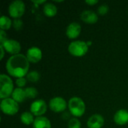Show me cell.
Segmentation results:
<instances>
[{
	"label": "cell",
	"mask_w": 128,
	"mask_h": 128,
	"mask_svg": "<svg viewBox=\"0 0 128 128\" xmlns=\"http://www.w3.org/2000/svg\"><path fill=\"white\" fill-rule=\"evenodd\" d=\"M26 10V4L22 0H14L9 4L8 13L10 16L14 19L21 17Z\"/></svg>",
	"instance_id": "cell-6"
},
{
	"label": "cell",
	"mask_w": 128,
	"mask_h": 128,
	"mask_svg": "<svg viewBox=\"0 0 128 128\" xmlns=\"http://www.w3.org/2000/svg\"><path fill=\"white\" fill-rule=\"evenodd\" d=\"M80 18L84 22L88 23V24H94L97 22L98 20V14L94 11L91 10H83L81 13Z\"/></svg>",
	"instance_id": "cell-13"
},
{
	"label": "cell",
	"mask_w": 128,
	"mask_h": 128,
	"mask_svg": "<svg viewBox=\"0 0 128 128\" xmlns=\"http://www.w3.org/2000/svg\"><path fill=\"white\" fill-rule=\"evenodd\" d=\"M88 50V45L84 40H74L68 46V52L70 55L76 57H82L85 56Z\"/></svg>",
	"instance_id": "cell-4"
},
{
	"label": "cell",
	"mask_w": 128,
	"mask_h": 128,
	"mask_svg": "<svg viewBox=\"0 0 128 128\" xmlns=\"http://www.w3.org/2000/svg\"><path fill=\"white\" fill-rule=\"evenodd\" d=\"M109 11V6L106 4H103L100 5L98 8V13L100 15H105Z\"/></svg>",
	"instance_id": "cell-23"
},
{
	"label": "cell",
	"mask_w": 128,
	"mask_h": 128,
	"mask_svg": "<svg viewBox=\"0 0 128 128\" xmlns=\"http://www.w3.org/2000/svg\"><path fill=\"white\" fill-rule=\"evenodd\" d=\"M40 74L37 70H32L27 74L26 79L28 81L32 82H36L40 80Z\"/></svg>",
	"instance_id": "cell-20"
},
{
	"label": "cell",
	"mask_w": 128,
	"mask_h": 128,
	"mask_svg": "<svg viewBox=\"0 0 128 128\" xmlns=\"http://www.w3.org/2000/svg\"><path fill=\"white\" fill-rule=\"evenodd\" d=\"M26 82H27V79L25 77H20V78H16V84L18 88L24 87L26 85Z\"/></svg>",
	"instance_id": "cell-25"
},
{
	"label": "cell",
	"mask_w": 128,
	"mask_h": 128,
	"mask_svg": "<svg viewBox=\"0 0 128 128\" xmlns=\"http://www.w3.org/2000/svg\"><path fill=\"white\" fill-rule=\"evenodd\" d=\"M14 84L12 79L6 75L1 74L0 76V98L2 100L8 98L12 95L14 92Z\"/></svg>",
	"instance_id": "cell-3"
},
{
	"label": "cell",
	"mask_w": 128,
	"mask_h": 128,
	"mask_svg": "<svg viewBox=\"0 0 128 128\" xmlns=\"http://www.w3.org/2000/svg\"><path fill=\"white\" fill-rule=\"evenodd\" d=\"M12 26V21L11 20L4 15H2L0 17V28L2 30H8Z\"/></svg>",
	"instance_id": "cell-19"
},
{
	"label": "cell",
	"mask_w": 128,
	"mask_h": 128,
	"mask_svg": "<svg viewBox=\"0 0 128 128\" xmlns=\"http://www.w3.org/2000/svg\"><path fill=\"white\" fill-rule=\"evenodd\" d=\"M6 36H7L6 32L3 30H1V32H0V44H2L7 40Z\"/></svg>",
	"instance_id": "cell-26"
},
{
	"label": "cell",
	"mask_w": 128,
	"mask_h": 128,
	"mask_svg": "<svg viewBox=\"0 0 128 128\" xmlns=\"http://www.w3.org/2000/svg\"><path fill=\"white\" fill-rule=\"evenodd\" d=\"M22 26H23V22H22V21L20 18L14 20V21H13V26H14V28L16 31L20 30L22 28Z\"/></svg>",
	"instance_id": "cell-24"
},
{
	"label": "cell",
	"mask_w": 128,
	"mask_h": 128,
	"mask_svg": "<svg viewBox=\"0 0 128 128\" xmlns=\"http://www.w3.org/2000/svg\"><path fill=\"white\" fill-rule=\"evenodd\" d=\"M12 99H14L17 103H22L26 98L25 89H22V88H16L13 93H12Z\"/></svg>",
	"instance_id": "cell-16"
},
{
	"label": "cell",
	"mask_w": 128,
	"mask_h": 128,
	"mask_svg": "<svg viewBox=\"0 0 128 128\" xmlns=\"http://www.w3.org/2000/svg\"><path fill=\"white\" fill-rule=\"evenodd\" d=\"M47 110V104L45 100L38 99L33 101L30 106V112L36 117L43 116Z\"/></svg>",
	"instance_id": "cell-7"
},
{
	"label": "cell",
	"mask_w": 128,
	"mask_h": 128,
	"mask_svg": "<svg viewBox=\"0 0 128 128\" xmlns=\"http://www.w3.org/2000/svg\"><path fill=\"white\" fill-rule=\"evenodd\" d=\"M81 26L79 22H70L66 28V35L70 39L76 38L81 33Z\"/></svg>",
	"instance_id": "cell-11"
},
{
	"label": "cell",
	"mask_w": 128,
	"mask_h": 128,
	"mask_svg": "<svg viewBox=\"0 0 128 128\" xmlns=\"http://www.w3.org/2000/svg\"><path fill=\"white\" fill-rule=\"evenodd\" d=\"M8 73L16 78L24 77L27 75L29 70V62L23 54L11 56L5 64Z\"/></svg>",
	"instance_id": "cell-1"
},
{
	"label": "cell",
	"mask_w": 128,
	"mask_h": 128,
	"mask_svg": "<svg viewBox=\"0 0 128 128\" xmlns=\"http://www.w3.org/2000/svg\"><path fill=\"white\" fill-rule=\"evenodd\" d=\"M33 128H51V122L45 116L36 117L33 123Z\"/></svg>",
	"instance_id": "cell-15"
},
{
	"label": "cell",
	"mask_w": 128,
	"mask_h": 128,
	"mask_svg": "<svg viewBox=\"0 0 128 128\" xmlns=\"http://www.w3.org/2000/svg\"><path fill=\"white\" fill-rule=\"evenodd\" d=\"M57 8L56 6L51 2H46L44 4V7H43V11L44 14L49 17H52L54 16L56 14H57Z\"/></svg>",
	"instance_id": "cell-17"
},
{
	"label": "cell",
	"mask_w": 128,
	"mask_h": 128,
	"mask_svg": "<svg viewBox=\"0 0 128 128\" xmlns=\"http://www.w3.org/2000/svg\"><path fill=\"white\" fill-rule=\"evenodd\" d=\"M104 124V118L100 114H94L91 116L87 122L88 128H101Z\"/></svg>",
	"instance_id": "cell-12"
},
{
	"label": "cell",
	"mask_w": 128,
	"mask_h": 128,
	"mask_svg": "<svg viewBox=\"0 0 128 128\" xmlns=\"http://www.w3.org/2000/svg\"><path fill=\"white\" fill-rule=\"evenodd\" d=\"M115 123L118 125L122 126L128 123V111L126 110H118L113 117Z\"/></svg>",
	"instance_id": "cell-14"
},
{
	"label": "cell",
	"mask_w": 128,
	"mask_h": 128,
	"mask_svg": "<svg viewBox=\"0 0 128 128\" xmlns=\"http://www.w3.org/2000/svg\"><path fill=\"white\" fill-rule=\"evenodd\" d=\"M34 115L31 112H24L21 114L20 116V120L21 122L26 125H29L31 124L34 123Z\"/></svg>",
	"instance_id": "cell-18"
},
{
	"label": "cell",
	"mask_w": 128,
	"mask_h": 128,
	"mask_svg": "<svg viewBox=\"0 0 128 128\" xmlns=\"http://www.w3.org/2000/svg\"><path fill=\"white\" fill-rule=\"evenodd\" d=\"M86 3L89 4V5H94L97 3H98V0H86Z\"/></svg>",
	"instance_id": "cell-27"
},
{
	"label": "cell",
	"mask_w": 128,
	"mask_h": 128,
	"mask_svg": "<svg viewBox=\"0 0 128 128\" xmlns=\"http://www.w3.org/2000/svg\"><path fill=\"white\" fill-rule=\"evenodd\" d=\"M2 112L7 116H14L19 111V104L12 98L2 100L0 104Z\"/></svg>",
	"instance_id": "cell-5"
},
{
	"label": "cell",
	"mask_w": 128,
	"mask_h": 128,
	"mask_svg": "<svg viewBox=\"0 0 128 128\" xmlns=\"http://www.w3.org/2000/svg\"><path fill=\"white\" fill-rule=\"evenodd\" d=\"M0 50H1V59H2L4 55V49L2 45H0Z\"/></svg>",
	"instance_id": "cell-28"
},
{
	"label": "cell",
	"mask_w": 128,
	"mask_h": 128,
	"mask_svg": "<svg viewBox=\"0 0 128 128\" xmlns=\"http://www.w3.org/2000/svg\"><path fill=\"white\" fill-rule=\"evenodd\" d=\"M26 56L29 62L38 63L42 58V51L37 46H32L27 50Z\"/></svg>",
	"instance_id": "cell-10"
},
{
	"label": "cell",
	"mask_w": 128,
	"mask_h": 128,
	"mask_svg": "<svg viewBox=\"0 0 128 128\" xmlns=\"http://www.w3.org/2000/svg\"><path fill=\"white\" fill-rule=\"evenodd\" d=\"M70 113L74 117L79 118L83 116L86 112V104L83 100L79 97H73L68 101Z\"/></svg>",
	"instance_id": "cell-2"
},
{
	"label": "cell",
	"mask_w": 128,
	"mask_h": 128,
	"mask_svg": "<svg viewBox=\"0 0 128 128\" xmlns=\"http://www.w3.org/2000/svg\"><path fill=\"white\" fill-rule=\"evenodd\" d=\"M25 92L27 98H35L38 94V90L34 87H28L25 89Z\"/></svg>",
	"instance_id": "cell-21"
},
{
	"label": "cell",
	"mask_w": 128,
	"mask_h": 128,
	"mask_svg": "<svg viewBox=\"0 0 128 128\" xmlns=\"http://www.w3.org/2000/svg\"><path fill=\"white\" fill-rule=\"evenodd\" d=\"M67 102L62 97H55L49 102L50 109L55 112H62L67 108Z\"/></svg>",
	"instance_id": "cell-8"
},
{
	"label": "cell",
	"mask_w": 128,
	"mask_h": 128,
	"mask_svg": "<svg viewBox=\"0 0 128 128\" xmlns=\"http://www.w3.org/2000/svg\"><path fill=\"white\" fill-rule=\"evenodd\" d=\"M68 128H81V122L76 118H72L69 120L68 124Z\"/></svg>",
	"instance_id": "cell-22"
},
{
	"label": "cell",
	"mask_w": 128,
	"mask_h": 128,
	"mask_svg": "<svg viewBox=\"0 0 128 128\" xmlns=\"http://www.w3.org/2000/svg\"><path fill=\"white\" fill-rule=\"evenodd\" d=\"M33 3H34L35 4H43V3H46V2L45 0H40V1H32Z\"/></svg>",
	"instance_id": "cell-29"
},
{
	"label": "cell",
	"mask_w": 128,
	"mask_h": 128,
	"mask_svg": "<svg viewBox=\"0 0 128 128\" xmlns=\"http://www.w3.org/2000/svg\"><path fill=\"white\" fill-rule=\"evenodd\" d=\"M0 45L4 47L6 52L10 54H12V56L20 54V52L21 50L20 44L17 40L14 39H7L2 44Z\"/></svg>",
	"instance_id": "cell-9"
}]
</instances>
